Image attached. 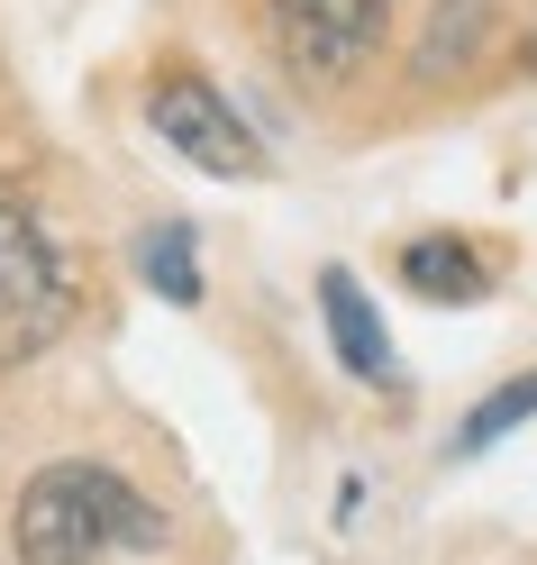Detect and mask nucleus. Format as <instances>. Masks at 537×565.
<instances>
[{"label":"nucleus","instance_id":"obj_1","mask_svg":"<svg viewBox=\"0 0 537 565\" xmlns=\"http://www.w3.org/2000/svg\"><path fill=\"white\" fill-rule=\"evenodd\" d=\"M10 539H19V565H100V556H164L173 520L128 475L64 456V466H37L19 483Z\"/></svg>","mask_w":537,"mask_h":565},{"label":"nucleus","instance_id":"obj_2","mask_svg":"<svg viewBox=\"0 0 537 565\" xmlns=\"http://www.w3.org/2000/svg\"><path fill=\"white\" fill-rule=\"evenodd\" d=\"M64 320H74V274H64L55 237L19 201H0V365L46 356Z\"/></svg>","mask_w":537,"mask_h":565},{"label":"nucleus","instance_id":"obj_3","mask_svg":"<svg viewBox=\"0 0 537 565\" xmlns=\"http://www.w3.org/2000/svg\"><path fill=\"white\" fill-rule=\"evenodd\" d=\"M383 28H391V0H273V46L319 92H337V83L365 74L374 46H383Z\"/></svg>","mask_w":537,"mask_h":565},{"label":"nucleus","instance_id":"obj_4","mask_svg":"<svg viewBox=\"0 0 537 565\" xmlns=\"http://www.w3.org/2000/svg\"><path fill=\"white\" fill-rule=\"evenodd\" d=\"M147 128H155L183 164L219 173V183H256V173H265V156H256V137H246V119L228 110V92H210L201 74H164L155 100H147Z\"/></svg>","mask_w":537,"mask_h":565},{"label":"nucleus","instance_id":"obj_5","mask_svg":"<svg viewBox=\"0 0 537 565\" xmlns=\"http://www.w3.org/2000/svg\"><path fill=\"white\" fill-rule=\"evenodd\" d=\"M319 320H329L337 365L365 383V393H401V356H391V329H383V310L365 301V282H355L346 265L319 274Z\"/></svg>","mask_w":537,"mask_h":565},{"label":"nucleus","instance_id":"obj_6","mask_svg":"<svg viewBox=\"0 0 537 565\" xmlns=\"http://www.w3.org/2000/svg\"><path fill=\"white\" fill-rule=\"evenodd\" d=\"M401 282H410L419 301H438V310H464V301L492 292V265H483L464 237L438 228V237H410V246H401Z\"/></svg>","mask_w":537,"mask_h":565},{"label":"nucleus","instance_id":"obj_7","mask_svg":"<svg viewBox=\"0 0 537 565\" xmlns=\"http://www.w3.org/2000/svg\"><path fill=\"white\" fill-rule=\"evenodd\" d=\"M137 274L155 282V301L192 310V301H201V256H192V228H183V220L147 228V246H137Z\"/></svg>","mask_w":537,"mask_h":565},{"label":"nucleus","instance_id":"obj_8","mask_svg":"<svg viewBox=\"0 0 537 565\" xmlns=\"http://www.w3.org/2000/svg\"><path fill=\"white\" fill-rule=\"evenodd\" d=\"M519 419H537V374H511L501 393H483L474 411L455 419V456H483V447H501L519 429Z\"/></svg>","mask_w":537,"mask_h":565},{"label":"nucleus","instance_id":"obj_9","mask_svg":"<svg viewBox=\"0 0 537 565\" xmlns=\"http://www.w3.org/2000/svg\"><path fill=\"white\" fill-rule=\"evenodd\" d=\"M492 28V0H447V19H438V38L419 46V83H447L464 55H474V38Z\"/></svg>","mask_w":537,"mask_h":565},{"label":"nucleus","instance_id":"obj_10","mask_svg":"<svg viewBox=\"0 0 537 565\" xmlns=\"http://www.w3.org/2000/svg\"><path fill=\"white\" fill-rule=\"evenodd\" d=\"M519 64H528V74H537V19H528V38H519Z\"/></svg>","mask_w":537,"mask_h":565}]
</instances>
